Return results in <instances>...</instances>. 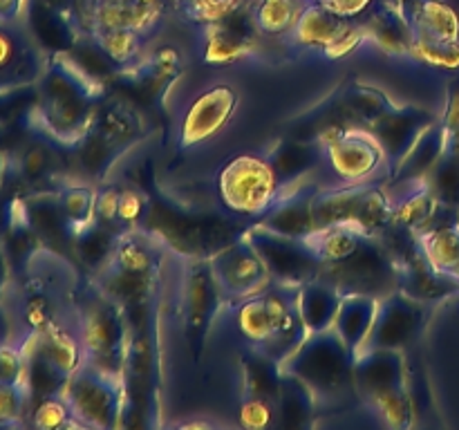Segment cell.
Wrapping results in <instances>:
<instances>
[{
  "mask_svg": "<svg viewBox=\"0 0 459 430\" xmlns=\"http://www.w3.org/2000/svg\"><path fill=\"white\" fill-rule=\"evenodd\" d=\"M103 99V83L72 54H49L27 112L31 130L54 143L74 148L92 125Z\"/></svg>",
  "mask_w": 459,
  "mask_h": 430,
  "instance_id": "6da1fadb",
  "label": "cell"
},
{
  "mask_svg": "<svg viewBox=\"0 0 459 430\" xmlns=\"http://www.w3.org/2000/svg\"><path fill=\"white\" fill-rule=\"evenodd\" d=\"M12 305V339L27 340L54 325L76 322L83 282L65 254L39 249L21 273Z\"/></svg>",
  "mask_w": 459,
  "mask_h": 430,
  "instance_id": "7a4b0ae2",
  "label": "cell"
},
{
  "mask_svg": "<svg viewBox=\"0 0 459 430\" xmlns=\"http://www.w3.org/2000/svg\"><path fill=\"white\" fill-rule=\"evenodd\" d=\"M236 321L249 348L282 363L309 334L299 312V287L273 282L236 303Z\"/></svg>",
  "mask_w": 459,
  "mask_h": 430,
  "instance_id": "3957f363",
  "label": "cell"
},
{
  "mask_svg": "<svg viewBox=\"0 0 459 430\" xmlns=\"http://www.w3.org/2000/svg\"><path fill=\"white\" fill-rule=\"evenodd\" d=\"M76 331L83 348V363L126 376L130 352L128 314L124 305L103 291L92 278L81 285Z\"/></svg>",
  "mask_w": 459,
  "mask_h": 430,
  "instance_id": "277c9868",
  "label": "cell"
},
{
  "mask_svg": "<svg viewBox=\"0 0 459 430\" xmlns=\"http://www.w3.org/2000/svg\"><path fill=\"white\" fill-rule=\"evenodd\" d=\"M354 357L334 330L314 331L281 363L290 374L299 376L314 392L318 410L341 406L357 397L354 390Z\"/></svg>",
  "mask_w": 459,
  "mask_h": 430,
  "instance_id": "5b68a950",
  "label": "cell"
},
{
  "mask_svg": "<svg viewBox=\"0 0 459 430\" xmlns=\"http://www.w3.org/2000/svg\"><path fill=\"white\" fill-rule=\"evenodd\" d=\"M357 399L390 428L412 426V394L402 349H363L354 361Z\"/></svg>",
  "mask_w": 459,
  "mask_h": 430,
  "instance_id": "8992f818",
  "label": "cell"
},
{
  "mask_svg": "<svg viewBox=\"0 0 459 430\" xmlns=\"http://www.w3.org/2000/svg\"><path fill=\"white\" fill-rule=\"evenodd\" d=\"M314 222L316 228L354 224L366 236L381 237L393 222V197L379 179L321 186L314 195Z\"/></svg>",
  "mask_w": 459,
  "mask_h": 430,
  "instance_id": "52a82bcc",
  "label": "cell"
},
{
  "mask_svg": "<svg viewBox=\"0 0 459 430\" xmlns=\"http://www.w3.org/2000/svg\"><path fill=\"white\" fill-rule=\"evenodd\" d=\"M63 397L79 426L101 430L124 426L128 403L124 376L81 363L79 370L67 379Z\"/></svg>",
  "mask_w": 459,
  "mask_h": 430,
  "instance_id": "ba28073f",
  "label": "cell"
},
{
  "mask_svg": "<svg viewBox=\"0 0 459 430\" xmlns=\"http://www.w3.org/2000/svg\"><path fill=\"white\" fill-rule=\"evenodd\" d=\"M325 148V159L343 182H375L390 177L388 161L375 134L363 125L327 124L314 134Z\"/></svg>",
  "mask_w": 459,
  "mask_h": 430,
  "instance_id": "9c48e42d",
  "label": "cell"
},
{
  "mask_svg": "<svg viewBox=\"0 0 459 430\" xmlns=\"http://www.w3.org/2000/svg\"><path fill=\"white\" fill-rule=\"evenodd\" d=\"M220 200L231 213L263 218L281 195V182L267 157L240 155L229 161L218 177Z\"/></svg>",
  "mask_w": 459,
  "mask_h": 430,
  "instance_id": "30bf717a",
  "label": "cell"
},
{
  "mask_svg": "<svg viewBox=\"0 0 459 430\" xmlns=\"http://www.w3.org/2000/svg\"><path fill=\"white\" fill-rule=\"evenodd\" d=\"M321 278L334 282L343 294H372L384 298L390 291L399 289L397 260L390 254L381 237L366 236L361 245L339 262L323 264Z\"/></svg>",
  "mask_w": 459,
  "mask_h": 430,
  "instance_id": "8fae6325",
  "label": "cell"
},
{
  "mask_svg": "<svg viewBox=\"0 0 459 430\" xmlns=\"http://www.w3.org/2000/svg\"><path fill=\"white\" fill-rule=\"evenodd\" d=\"M290 39L300 49H314L330 58H339L366 43L368 30L366 25L354 22V18L339 16L316 0H307L294 30L290 31Z\"/></svg>",
  "mask_w": 459,
  "mask_h": 430,
  "instance_id": "7c38bea8",
  "label": "cell"
},
{
  "mask_svg": "<svg viewBox=\"0 0 459 430\" xmlns=\"http://www.w3.org/2000/svg\"><path fill=\"white\" fill-rule=\"evenodd\" d=\"M245 236L264 260L273 282L300 287L303 282L321 276L323 260L314 254V249L303 237L282 236L255 222L245 228Z\"/></svg>",
  "mask_w": 459,
  "mask_h": 430,
  "instance_id": "4fadbf2b",
  "label": "cell"
},
{
  "mask_svg": "<svg viewBox=\"0 0 459 430\" xmlns=\"http://www.w3.org/2000/svg\"><path fill=\"white\" fill-rule=\"evenodd\" d=\"M211 269L227 303H240L272 285V273L245 231L209 255Z\"/></svg>",
  "mask_w": 459,
  "mask_h": 430,
  "instance_id": "5bb4252c",
  "label": "cell"
},
{
  "mask_svg": "<svg viewBox=\"0 0 459 430\" xmlns=\"http://www.w3.org/2000/svg\"><path fill=\"white\" fill-rule=\"evenodd\" d=\"M227 303L213 276L209 258H188L182 280V316L193 354L200 352L220 305Z\"/></svg>",
  "mask_w": 459,
  "mask_h": 430,
  "instance_id": "9a60e30c",
  "label": "cell"
},
{
  "mask_svg": "<svg viewBox=\"0 0 459 430\" xmlns=\"http://www.w3.org/2000/svg\"><path fill=\"white\" fill-rule=\"evenodd\" d=\"M429 321V303L394 289L379 298L375 325L363 349H406L420 339ZM361 349V352H363ZM359 352V354H361Z\"/></svg>",
  "mask_w": 459,
  "mask_h": 430,
  "instance_id": "2e32d148",
  "label": "cell"
},
{
  "mask_svg": "<svg viewBox=\"0 0 459 430\" xmlns=\"http://www.w3.org/2000/svg\"><path fill=\"white\" fill-rule=\"evenodd\" d=\"M238 103H240L238 90L227 83L211 85L204 92L197 94L184 112L179 146L193 148L213 139L236 115Z\"/></svg>",
  "mask_w": 459,
  "mask_h": 430,
  "instance_id": "e0dca14e",
  "label": "cell"
},
{
  "mask_svg": "<svg viewBox=\"0 0 459 430\" xmlns=\"http://www.w3.org/2000/svg\"><path fill=\"white\" fill-rule=\"evenodd\" d=\"M435 121H437V116L430 110H426V108L397 106L390 112H385V115L381 116V119H377L375 124L368 125V130L375 134L377 142L384 148L390 177H393L394 170L399 168L403 157H406L408 152H411V148L415 146L417 139H420ZM363 128H366V125H363Z\"/></svg>",
  "mask_w": 459,
  "mask_h": 430,
  "instance_id": "ac0fdd59",
  "label": "cell"
},
{
  "mask_svg": "<svg viewBox=\"0 0 459 430\" xmlns=\"http://www.w3.org/2000/svg\"><path fill=\"white\" fill-rule=\"evenodd\" d=\"M48 58L31 34H22L12 25H0V92L39 83Z\"/></svg>",
  "mask_w": 459,
  "mask_h": 430,
  "instance_id": "d6986e66",
  "label": "cell"
},
{
  "mask_svg": "<svg viewBox=\"0 0 459 430\" xmlns=\"http://www.w3.org/2000/svg\"><path fill=\"white\" fill-rule=\"evenodd\" d=\"M318 184L309 177L299 179L290 186L281 188V195L273 202L272 209L255 219V224L269 228V231L282 233L290 237H307L316 231L314 222V195L318 191Z\"/></svg>",
  "mask_w": 459,
  "mask_h": 430,
  "instance_id": "ffe728a7",
  "label": "cell"
},
{
  "mask_svg": "<svg viewBox=\"0 0 459 430\" xmlns=\"http://www.w3.org/2000/svg\"><path fill=\"white\" fill-rule=\"evenodd\" d=\"M21 200L27 224L36 233L40 245L45 249L58 251V254L72 251L74 228H72L70 219L63 213L58 193H34V195L21 197Z\"/></svg>",
  "mask_w": 459,
  "mask_h": 430,
  "instance_id": "44dd1931",
  "label": "cell"
},
{
  "mask_svg": "<svg viewBox=\"0 0 459 430\" xmlns=\"http://www.w3.org/2000/svg\"><path fill=\"white\" fill-rule=\"evenodd\" d=\"M245 9V7H242ZM238 9L231 16L222 18L218 22L206 25L204 39V58L211 63H229L247 56L255 43V36L260 34L255 27L251 12Z\"/></svg>",
  "mask_w": 459,
  "mask_h": 430,
  "instance_id": "7402d4cb",
  "label": "cell"
},
{
  "mask_svg": "<svg viewBox=\"0 0 459 430\" xmlns=\"http://www.w3.org/2000/svg\"><path fill=\"white\" fill-rule=\"evenodd\" d=\"M90 133L97 134L108 148H112L121 157L128 148L142 142L146 133V121L142 112L130 103L110 101L106 106H99Z\"/></svg>",
  "mask_w": 459,
  "mask_h": 430,
  "instance_id": "603a6c76",
  "label": "cell"
},
{
  "mask_svg": "<svg viewBox=\"0 0 459 430\" xmlns=\"http://www.w3.org/2000/svg\"><path fill=\"white\" fill-rule=\"evenodd\" d=\"M27 25L31 39L45 54H67L74 49L76 31L70 16L48 0H30L27 4Z\"/></svg>",
  "mask_w": 459,
  "mask_h": 430,
  "instance_id": "cb8c5ba5",
  "label": "cell"
},
{
  "mask_svg": "<svg viewBox=\"0 0 459 430\" xmlns=\"http://www.w3.org/2000/svg\"><path fill=\"white\" fill-rule=\"evenodd\" d=\"M377 309H379V298L372 294H343V303H341L339 314L332 330L341 336L350 352L357 357L370 336L372 325H375Z\"/></svg>",
  "mask_w": 459,
  "mask_h": 430,
  "instance_id": "d4e9b609",
  "label": "cell"
},
{
  "mask_svg": "<svg viewBox=\"0 0 459 430\" xmlns=\"http://www.w3.org/2000/svg\"><path fill=\"white\" fill-rule=\"evenodd\" d=\"M323 157H325V148L316 139H303V142L285 139L267 152V159L276 170L281 188L309 177L312 170L323 161Z\"/></svg>",
  "mask_w": 459,
  "mask_h": 430,
  "instance_id": "484cf974",
  "label": "cell"
},
{
  "mask_svg": "<svg viewBox=\"0 0 459 430\" xmlns=\"http://www.w3.org/2000/svg\"><path fill=\"white\" fill-rule=\"evenodd\" d=\"M341 303H343V291L321 276L299 287V312L309 334L332 330Z\"/></svg>",
  "mask_w": 459,
  "mask_h": 430,
  "instance_id": "4316f807",
  "label": "cell"
},
{
  "mask_svg": "<svg viewBox=\"0 0 459 430\" xmlns=\"http://www.w3.org/2000/svg\"><path fill=\"white\" fill-rule=\"evenodd\" d=\"M368 40L388 54H412V27L397 3H381L366 25Z\"/></svg>",
  "mask_w": 459,
  "mask_h": 430,
  "instance_id": "83f0119b",
  "label": "cell"
},
{
  "mask_svg": "<svg viewBox=\"0 0 459 430\" xmlns=\"http://www.w3.org/2000/svg\"><path fill=\"white\" fill-rule=\"evenodd\" d=\"M121 233H124L121 228H115L94 218L92 222L76 231L74 242H72V254L79 260L81 267H85L90 276H94L110 260Z\"/></svg>",
  "mask_w": 459,
  "mask_h": 430,
  "instance_id": "f1b7e54d",
  "label": "cell"
},
{
  "mask_svg": "<svg viewBox=\"0 0 459 430\" xmlns=\"http://www.w3.org/2000/svg\"><path fill=\"white\" fill-rule=\"evenodd\" d=\"M444 148H446V128H444L442 119L435 121L420 139L415 146L411 148L399 168L393 173V182H411V179H426L435 164L442 157Z\"/></svg>",
  "mask_w": 459,
  "mask_h": 430,
  "instance_id": "f546056e",
  "label": "cell"
},
{
  "mask_svg": "<svg viewBox=\"0 0 459 430\" xmlns=\"http://www.w3.org/2000/svg\"><path fill=\"white\" fill-rule=\"evenodd\" d=\"M339 112L348 116L352 125H370L377 119L390 112L394 106L393 99L384 92V90L375 88L368 83H354L339 97Z\"/></svg>",
  "mask_w": 459,
  "mask_h": 430,
  "instance_id": "4dcf8cb0",
  "label": "cell"
},
{
  "mask_svg": "<svg viewBox=\"0 0 459 430\" xmlns=\"http://www.w3.org/2000/svg\"><path fill=\"white\" fill-rule=\"evenodd\" d=\"M56 146L58 143H54L52 139L43 137L39 133L30 142H22L12 155V166L18 177L27 184L52 179L54 170L58 166Z\"/></svg>",
  "mask_w": 459,
  "mask_h": 430,
  "instance_id": "1f68e13d",
  "label": "cell"
},
{
  "mask_svg": "<svg viewBox=\"0 0 459 430\" xmlns=\"http://www.w3.org/2000/svg\"><path fill=\"white\" fill-rule=\"evenodd\" d=\"M318 412V401L312 390L282 370L281 397H278V424L285 428H305Z\"/></svg>",
  "mask_w": 459,
  "mask_h": 430,
  "instance_id": "d6a6232c",
  "label": "cell"
},
{
  "mask_svg": "<svg viewBox=\"0 0 459 430\" xmlns=\"http://www.w3.org/2000/svg\"><path fill=\"white\" fill-rule=\"evenodd\" d=\"M179 67H182L179 54L175 49L164 47L146 61H137L126 67V79L146 94H160L161 90L173 83L175 76L179 74Z\"/></svg>",
  "mask_w": 459,
  "mask_h": 430,
  "instance_id": "836d02e7",
  "label": "cell"
},
{
  "mask_svg": "<svg viewBox=\"0 0 459 430\" xmlns=\"http://www.w3.org/2000/svg\"><path fill=\"white\" fill-rule=\"evenodd\" d=\"M426 260L435 269L457 276L459 269V219L457 222L430 227L417 236Z\"/></svg>",
  "mask_w": 459,
  "mask_h": 430,
  "instance_id": "e575fe53",
  "label": "cell"
},
{
  "mask_svg": "<svg viewBox=\"0 0 459 430\" xmlns=\"http://www.w3.org/2000/svg\"><path fill=\"white\" fill-rule=\"evenodd\" d=\"M363 237H366V233L354 224H332V227L316 228L305 240L312 246L314 254L323 260V264H330L348 258L361 245Z\"/></svg>",
  "mask_w": 459,
  "mask_h": 430,
  "instance_id": "d590c367",
  "label": "cell"
},
{
  "mask_svg": "<svg viewBox=\"0 0 459 430\" xmlns=\"http://www.w3.org/2000/svg\"><path fill=\"white\" fill-rule=\"evenodd\" d=\"M307 0H254L251 18L263 36H282L294 30Z\"/></svg>",
  "mask_w": 459,
  "mask_h": 430,
  "instance_id": "8d00e7d4",
  "label": "cell"
},
{
  "mask_svg": "<svg viewBox=\"0 0 459 430\" xmlns=\"http://www.w3.org/2000/svg\"><path fill=\"white\" fill-rule=\"evenodd\" d=\"M58 200H61L63 213L70 219L74 236L79 228L94 219V206H97V191L88 184H65L58 188Z\"/></svg>",
  "mask_w": 459,
  "mask_h": 430,
  "instance_id": "74e56055",
  "label": "cell"
},
{
  "mask_svg": "<svg viewBox=\"0 0 459 430\" xmlns=\"http://www.w3.org/2000/svg\"><path fill=\"white\" fill-rule=\"evenodd\" d=\"M175 3L186 21L211 25L236 13L238 9L245 7L247 0H175Z\"/></svg>",
  "mask_w": 459,
  "mask_h": 430,
  "instance_id": "f35d334b",
  "label": "cell"
},
{
  "mask_svg": "<svg viewBox=\"0 0 459 430\" xmlns=\"http://www.w3.org/2000/svg\"><path fill=\"white\" fill-rule=\"evenodd\" d=\"M31 412V424L36 428H67V426H79L76 419L72 417L70 406H67L65 397L61 394H52V397L40 399L39 403L30 408Z\"/></svg>",
  "mask_w": 459,
  "mask_h": 430,
  "instance_id": "ab89813d",
  "label": "cell"
},
{
  "mask_svg": "<svg viewBox=\"0 0 459 430\" xmlns=\"http://www.w3.org/2000/svg\"><path fill=\"white\" fill-rule=\"evenodd\" d=\"M25 340L9 339L0 343V383H25Z\"/></svg>",
  "mask_w": 459,
  "mask_h": 430,
  "instance_id": "60d3db41",
  "label": "cell"
},
{
  "mask_svg": "<svg viewBox=\"0 0 459 430\" xmlns=\"http://www.w3.org/2000/svg\"><path fill=\"white\" fill-rule=\"evenodd\" d=\"M412 54L439 67L459 65V40H433L412 36Z\"/></svg>",
  "mask_w": 459,
  "mask_h": 430,
  "instance_id": "b9f144b4",
  "label": "cell"
},
{
  "mask_svg": "<svg viewBox=\"0 0 459 430\" xmlns=\"http://www.w3.org/2000/svg\"><path fill=\"white\" fill-rule=\"evenodd\" d=\"M30 412V394L25 383H0V426L18 424Z\"/></svg>",
  "mask_w": 459,
  "mask_h": 430,
  "instance_id": "7bdbcfd3",
  "label": "cell"
},
{
  "mask_svg": "<svg viewBox=\"0 0 459 430\" xmlns=\"http://www.w3.org/2000/svg\"><path fill=\"white\" fill-rule=\"evenodd\" d=\"M151 213L148 197L142 195L137 188H119V202H117V218L121 228L142 227V219Z\"/></svg>",
  "mask_w": 459,
  "mask_h": 430,
  "instance_id": "ee69618b",
  "label": "cell"
},
{
  "mask_svg": "<svg viewBox=\"0 0 459 430\" xmlns=\"http://www.w3.org/2000/svg\"><path fill=\"white\" fill-rule=\"evenodd\" d=\"M323 7H327L330 12L339 13L345 18H359L361 13H366L372 7L375 0H316Z\"/></svg>",
  "mask_w": 459,
  "mask_h": 430,
  "instance_id": "f6af8a7d",
  "label": "cell"
},
{
  "mask_svg": "<svg viewBox=\"0 0 459 430\" xmlns=\"http://www.w3.org/2000/svg\"><path fill=\"white\" fill-rule=\"evenodd\" d=\"M30 0H0V25H13Z\"/></svg>",
  "mask_w": 459,
  "mask_h": 430,
  "instance_id": "bcb514c9",
  "label": "cell"
},
{
  "mask_svg": "<svg viewBox=\"0 0 459 430\" xmlns=\"http://www.w3.org/2000/svg\"><path fill=\"white\" fill-rule=\"evenodd\" d=\"M9 278H12V264H9L3 245H0V305H3L4 296L9 291Z\"/></svg>",
  "mask_w": 459,
  "mask_h": 430,
  "instance_id": "7dc6e473",
  "label": "cell"
},
{
  "mask_svg": "<svg viewBox=\"0 0 459 430\" xmlns=\"http://www.w3.org/2000/svg\"><path fill=\"white\" fill-rule=\"evenodd\" d=\"M13 330H12V318H9V312L4 305H0V343L12 339Z\"/></svg>",
  "mask_w": 459,
  "mask_h": 430,
  "instance_id": "c3c4849f",
  "label": "cell"
},
{
  "mask_svg": "<svg viewBox=\"0 0 459 430\" xmlns=\"http://www.w3.org/2000/svg\"><path fill=\"white\" fill-rule=\"evenodd\" d=\"M9 166H12V157H9V152L4 150V146L0 143V186H3L4 175H7Z\"/></svg>",
  "mask_w": 459,
  "mask_h": 430,
  "instance_id": "681fc988",
  "label": "cell"
}]
</instances>
